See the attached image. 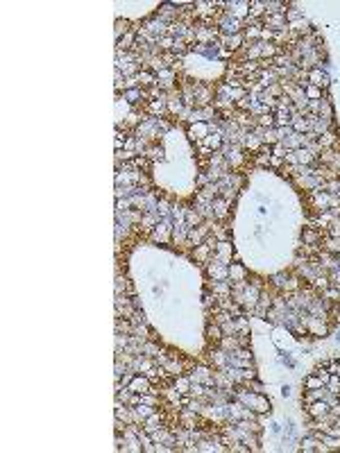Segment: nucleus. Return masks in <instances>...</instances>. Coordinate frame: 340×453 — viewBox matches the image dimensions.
<instances>
[{"label":"nucleus","instance_id":"f257e3e1","mask_svg":"<svg viewBox=\"0 0 340 453\" xmlns=\"http://www.w3.org/2000/svg\"><path fill=\"white\" fill-rule=\"evenodd\" d=\"M213 100H216V89L204 82H195V107H211Z\"/></svg>","mask_w":340,"mask_h":453},{"label":"nucleus","instance_id":"f03ea898","mask_svg":"<svg viewBox=\"0 0 340 453\" xmlns=\"http://www.w3.org/2000/svg\"><path fill=\"white\" fill-rule=\"evenodd\" d=\"M150 238L154 242H161V245L173 242V225H170V220H159V225L154 226V231L150 233Z\"/></svg>","mask_w":340,"mask_h":453},{"label":"nucleus","instance_id":"7ed1b4c3","mask_svg":"<svg viewBox=\"0 0 340 453\" xmlns=\"http://www.w3.org/2000/svg\"><path fill=\"white\" fill-rule=\"evenodd\" d=\"M232 256H234V247L229 240H218L216 249H213V261L222 263V265H232Z\"/></svg>","mask_w":340,"mask_h":453},{"label":"nucleus","instance_id":"20e7f679","mask_svg":"<svg viewBox=\"0 0 340 453\" xmlns=\"http://www.w3.org/2000/svg\"><path fill=\"white\" fill-rule=\"evenodd\" d=\"M209 365L213 370H227L229 365V351L220 349V347H209Z\"/></svg>","mask_w":340,"mask_h":453},{"label":"nucleus","instance_id":"39448f33","mask_svg":"<svg viewBox=\"0 0 340 453\" xmlns=\"http://www.w3.org/2000/svg\"><path fill=\"white\" fill-rule=\"evenodd\" d=\"M204 267H207V276L211 281H227L229 279V265H222V263H218L211 258Z\"/></svg>","mask_w":340,"mask_h":453},{"label":"nucleus","instance_id":"423d86ee","mask_svg":"<svg viewBox=\"0 0 340 453\" xmlns=\"http://www.w3.org/2000/svg\"><path fill=\"white\" fill-rule=\"evenodd\" d=\"M152 379L150 376H145V374H134L132 376V381L127 383V388L132 390V392H138V394H145V392H150L152 390Z\"/></svg>","mask_w":340,"mask_h":453},{"label":"nucleus","instance_id":"0eeeda50","mask_svg":"<svg viewBox=\"0 0 340 453\" xmlns=\"http://www.w3.org/2000/svg\"><path fill=\"white\" fill-rule=\"evenodd\" d=\"M204 335H207L209 347H218V345H220V340L225 338V331H222V326L218 324V322L209 320V322H207V331H204Z\"/></svg>","mask_w":340,"mask_h":453},{"label":"nucleus","instance_id":"6e6552de","mask_svg":"<svg viewBox=\"0 0 340 453\" xmlns=\"http://www.w3.org/2000/svg\"><path fill=\"white\" fill-rule=\"evenodd\" d=\"M306 415H309V419H320V417H325V415H329V410H331V406L327 404L325 399H320V401H313V404H306Z\"/></svg>","mask_w":340,"mask_h":453},{"label":"nucleus","instance_id":"1a4fd4ad","mask_svg":"<svg viewBox=\"0 0 340 453\" xmlns=\"http://www.w3.org/2000/svg\"><path fill=\"white\" fill-rule=\"evenodd\" d=\"M204 145H207L209 150H213V152H220L222 145H225V134L220 132L218 127H211V132H209V136L202 141Z\"/></svg>","mask_w":340,"mask_h":453},{"label":"nucleus","instance_id":"9d476101","mask_svg":"<svg viewBox=\"0 0 340 453\" xmlns=\"http://www.w3.org/2000/svg\"><path fill=\"white\" fill-rule=\"evenodd\" d=\"M229 207H232L229 200H225V197H216V200L211 202L213 218H216V220H225V218H229Z\"/></svg>","mask_w":340,"mask_h":453},{"label":"nucleus","instance_id":"9b49d317","mask_svg":"<svg viewBox=\"0 0 340 453\" xmlns=\"http://www.w3.org/2000/svg\"><path fill=\"white\" fill-rule=\"evenodd\" d=\"M320 447H322V440L313 431H311V435H306L300 442V451H304V453H320Z\"/></svg>","mask_w":340,"mask_h":453},{"label":"nucleus","instance_id":"f8f14e48","mask_svg":"<svg viewBox=\"0 0 340 453\" xmlns=\"http://www.w3.org/2000/svg\"><path fill=\"white\" fill-rule=\"evenodd\" d=\"M191 256H193V261H197V263H202V265H207V263L211 261V256H213V249L207 245V242H202V245L193 247Z\"/></svg>","mask_w":340,"mask_h":453},{"label":"nucleus","instance_id":"ddd939ff","mask_svg":"<svg viewBox=\"0 0 340 453\" xmlns=\"http://www.w3.org/2000/svg\"><path fill=\"white\" fill-rule=\"evenodd\" d=\"M141 426H143L145 433H152V431H157V429H161V426H166V417H163V410H159V413H152L143 424H141Z\"/></svg>","mask_w":340,"mask_h":453},{"label":"nucleus","instance_id":"4468645a","mask_svg":"<svg viewBox=\"0 0 340 453\" xmlns=\"http://www.w3.org/2000/svg\"><path fill=\"white\" fill-rule=\"evenodd\" d=\"M309 84H313V86H320V89H327V86H329V75L322 70V66L309 70Z\"/></svg>","mask_w":340,"mask_h":453},{"label":"nucleus","instance_id":"2eb2a0df","mask_svg":"<svg viewBox=\"0 0 340 453\" xmlns=\"http://www.w3.org/2000/svg\"><path fill=\"white\" fill-rule=\"evenodd\" d=\"M188 231H191V226L186 225V222H177V225L173 226V242L175 245H186L188 240Z\"/></svg>","mask_w":340,"mask_h":453},{"label":"nucleus","instance_id":"dca6fc26","mask_svg":"<svg viewBox=\"0 0 340 453\" xmlns=\"http://www.w3.org/2000/svg\"><path fill=\"white\" fill-rule=\"evenodd\" d=\"M207 288L218 297V299H220V297H229V295H232V283H229V281H209Z\"/></svg>","mask_w":340,"mask_h":453},{"label":"nucleus","instance_id":"f3484780","mask_svg":"<svg viewBox=\"0 0 340 453\" xmlns=\"http://www.w3.org/2000/svg\"><path fill=\"white\" fill-rule=\"evenodd\" d=\"M136 79H138V86L141 89H152L154 84H157V73H152L148 68H141L136 73Z\"/></svg>","mask_w":340,"mask_h":453},{"label":"nucleus","instance_id":"a211bd4d","mask_svg":"<svg viewBox=\"0 0 340 453\" xmlns=\"http://www.w3.org/2000/svg\"><path fill=\"white\" fill-rule=\"evenodd\" d=\"M209 132H211V125L207 123H193L191 127H188V136H191V141H195V138H207Z\"/></svg>","mask_w":340,"mask_h":453},{"label":"nucleus","instance_id":"6ab92c4d","mask_svg":"<svg viewBox=\"0 0 340 453\" xmlns=\"http://www.w3.org/2000/svg\"><path fill=\"white\" fill-rule=\"evenodd\" d=\"M143 157L150 159V161H163V148L154 141V143H148L143 150Z\"/></svg>","mask_w":340,"mask_h":453},{"label":"nucleus","instance_id":"aec40b11","mask_svg":"<svg viewBox=\"0 0 340 453\" xmlns=\"http://www.w3.org/2000/svg\"><path fill=\"white\" fill-rule=\"evenodd\" d=\"M327 397V385L325 388H316V390H304V394H302V401L306 404H313V401H320Z\"/></svg>","mask_w":340,"mask_h":453},{"label":"nucleus","instance_id":"412c9836","mask_svg":"<svg viewBox=\"0 0 340 453\" xmlns=\"http://www.w3.org/2000/svg\"><path fill=\"white\" fill-rule=\"evenodd\" d=\"M338 134L334 132V129H329V132H325L320 138H318V145H320V150H329V148H336V143H338Z\"/></svg>","mask_w":340,"mask_h":453},{"label":"nucleus","instance_id":"4be33fe9","mask_svg":"<svg viewBox=\"0 0 340 453\" xmlns=\"http://www.w3.org/2000/svg\"><path fill=\"white\" fill-rule=\"evenodd\" d=\"M293 125V113L286 109H275V127H291Z\"/></svg>","mask_w":340,"mask_h":453},{"label":"nucleus","instance_id":"5701e85b","mask_svg":"<svg viewBox=\"0 0 340 453\" xmlns=\"http://www.w3.org/2000/svg\"><path fill=\"white\" fill-rule=\"evenodd\" d=\"M288 281H291V274H288V272H279V274L270 276V286L277 288L279 292H284L288 288Z\"/></svg>","mask_w":340,"mask_h":453},{"label":"nucleus","instance_id":"b1692460","mask_svg":"<svg viewBox=\"0 0 340 453\" xmlns=\"http://www.w3.org/2000/svg\"><path fill=\"white\" fill-rule=\"evenodd\" d=\"M184 222H186L188 226H200L204 222V218L200 216V211H197L195 207H186V213H184Z\"/></svg>","mask_w":340,"mask_h":453},{"label":"nucleus","instance_id":"393cba45","mask_svg":"<svg viewBox=\"0 0 340 453\" xmlns=\"http://www.w3.org/2000/svg\"><path fill=\"white\" fill-rule=\"evenodd\" d=\"M266 16V0H252L250 2V18L261 20Z\"/></svg>","mask_w":340,"mask_h":453},{"label":"nucleus","instance_id":"a878e982","mask_svg":"<svg viewBox=\"0 0 340 453\" xmlns=\"http://www.w3.org/2000/svg\"><path fill=\"white\" fill-rule=\"evenodd\" d=\"M247 279V270L241 265V263H232L229 265V283H234V281H245Z\"/></svg>","mask_w":340,"mask_h":453},{"label":"nucleus","instance_id":"bb28decb","mask_svg":"<svg viewBox=\"0 0 340 453\" xmlns=\"http://www.w3.org/2000/svg\"><path fill=\"white\" fill-rule=\"evenodd\" d=\"M173 385L177 388V392H179V394H188V392H191L193 381H191V376H188V374H182V376H175Z\"/></svg>","mask_w":340,"mask_h":453},{"label":"nucleus","instance_id":"cd10ccee","mask_svg":"<svg viewBox=\"0 0 340 453\" xmlns=\"http://www.w3.org/2000/svg\"><path fill=\"white\" fill-rule=\"evenodd\" d=\"M322 249L329 251V254H334V256H338V254H340V238L327 236L325 240H322Z\"/></svg>","mask_w":340,"mask_h":453},{"label":"nucleus","instance_id":"c85d7f7f","mask_svg":"<svg viewBox=\"0 0 340 453\" xmlns=\"http://www.w3.org/2000/svg\"><path fill=\"white\" fill-rule=\"evenodd\" d=\"M325 381L320 379V374H316V372H313V374H309L304 379V390H316V388H325Z\"/></svg>","mask_w":340,"mask_h":453},{"label":"nucleus","instance_id":"c756f323","mask_svg":"<svg viewBox=\"0 0 340 453\" xmlns=\"http://www.w3.org/2000/svg\"><path fill=\"white\" fill-rule=\"evenodd\" d=\"M211 233L218 238V240H229V229L225 225H218V222H211Z\"/></svg>","mask_w":340,"mask_h":453},{"label":"nucleus","instance_id":"7c9ffc66","mask_svg":"<svg viewBox=\"0 0 340 453\" xmlns=\"http://www.w3.org/2000/svg\"><path fill=\"white\" fill-rule=\"evenodd\" d=\"M129 25H132V20H127V18H118V20H116V41H118L123 34H127L129 30H132Z\"/></svg>","mask_w":340,"mask_h":453},{"label":"nucleus","instance_id":"2f4dec72","mask_svg":"<svg viewBox=\"0 0 340 453\" xmlns=\"http://www.w3.org/2000/svg\"><path fill=\"white\" fill-rule=\"evenodd\" d=\"M257 127H263V129L275 127V113H266V116H257Z\"/></svg>","mask_w":340,"mask_h":453},{"label":"nucleus","instance_id":"473e14b6","mask_svg":"<svg viewBox=\"0 0 340 453\" xmlns=\"http://www.w3.org/2000/svg\"><path fill=\"white\" fill-rule=\"evenodd\" d=\"M304 93H306V98H309V100H322V89H320V86L309 84V86L304 89Z\"/></svg>","mask_w":340,"mask_h":453},{"label":"nucleus","instance_id":"72a5a7b5","mask_svg":"<svg viewBox=\"0 0 340 453\" xmlns=\"http://www.w3.org/2000/svg\"><path fill=\"white\" fill-rule=\"evenodd\" d=\"M331 236V238H340V220H334L329 226L325 229V238Z\"/></svg>","mask_w":340,"mask_h":453},{"label":"nucleus","instance_id":"f704fd0d","mask_svg":"<svg viewBox=\"0 0 340 453\" xmlns=\"http://www.w3.org/2000/svg\"><path fill=\"white\" fill-rule=\"evenodd\" d=\"M266 91H268V93H270L275 100H279L281 95H284V84H281V82H275V84H270V86H268Z\"/></svg>","mask_w":340,"mask_h":453},{"label":"nucleus","instance_id":"c9c22d12","mask_svg":"<svg viewBox=\"0 0 340 453\" xmlns=\"http://www.w3.org/2000/svg\"><path fill=\"white\" fill-rule=\"evenodd\" d=\"M327 390H329V392H336V394L340 392V376L338 374L329 376V381H327Z\"/></svg>","mask_w":340,"mask_h":453},{"label":"nucleus","instance_id":"e433bc0d","mask_svg":"<svg viewBox=\"0 0 340 453\" xmlns=\"http://www.w3.org/2000/svg\"><path fill=\"white\" fill-rule=\"evenodd\" d=\"M184 213H186V207H182V204H173V218L177 222H184Z\"/></svg>","mask_w":340,"mask_h":453},{"label":"nucleus","instance_id":"4c0bfd02","mask_svg":"<svg viewBox=\"0 0 340 453\" xmlns=\"http://www.w3.org/2000/svg\"><path fill=\"white\" fill-rule=\"evenodd\" d=\"M329 283H331V286H336V288H340V265L336 267V270L329 272Z\"/></svg>","mask_w":340,"mask_h":453},{"label":"nucleus","instance_id":"58836bf2","mask_svg":"<svg viewBox=\"0 0 340 453\" xmlns=\"http://www.w3.org/2000/svg\"><path fill=\"white\" fill-rule=\"evenodd\" d=\"M270 166L272 168H279V170H281V168H284V159L277 157V154H272V157H270Z\"/></svg>","mask_w":340,"mask_h":453},{"label":"nucleus","instance_id":"ea45409f","mask_svg":"<svg viewBox=\"0 0 340 453\" xmlns=\"http://www.w3.org/2000/svg\"><path fill=\"white\" fill-rule=\"evenodd\" d=\"M279 360H281L284 365H288V367H293V365H295V363H293L291 356H279Z\"/></svg>","mask_w":340,"mask_h":453},{"label":"nucleus","instance_id":"a19ab883","mask_svg":"<svg viewBox=\"0 0 340 453\" xmlns=\"http://www.w3.org/2000/svg\"><path fill=\"white\" fill-rule=\"evenodd\" d=\"M281 394H284V397H291V388H288V385H284V388H281Z\"/></svg>","mask_w":340,"mask_h":453},{"label":"nucleus","instance_id":"79ce46f5","mask_svg":"<svg viewBox=\"0 0 340 453\" xmlns=\"http://www.w3.org/2000/svg\"><path fill=\"white\" fill-rule=\"evenodd\" d=\"M338 263H340V254H338Z\"/></svg>","mask_w":340,"mask_h":453},{"label":"nucleus","instance_id":"37998d69","mask_svg":"<svg viewBox=\"0 0 340 453\" xmlns=\"http://www.w3.org/2000/svg\"><path fill=\"white\" fill-rule=\"evenodd\" d=\"M338 397H340V392H338Z\"/></svg>","mask_w":340,"mask_h":453}]
</instances>
